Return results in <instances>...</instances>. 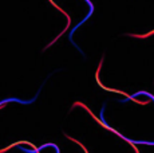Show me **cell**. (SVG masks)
<instances>
[{"instance_id": "6da1fadb", "label": "cell", "mask_w": 154, "mask_h": 153, "mask_svg": "<svg viewBox=\"0 0 154 153\" xmlns=\"http://www.w3.org/2000/svg\"><path fill=\"white\" fill-rule=\"evenodd\" d=\"M153 34H154V30L147 32V34H145V35H135V34H129V35L130 36H133V38H138V39H145V38H149L150 35H153Z\"/></svg>"}]
</instances>
